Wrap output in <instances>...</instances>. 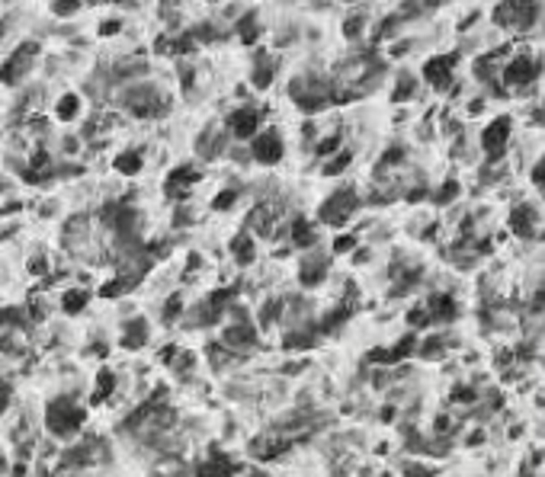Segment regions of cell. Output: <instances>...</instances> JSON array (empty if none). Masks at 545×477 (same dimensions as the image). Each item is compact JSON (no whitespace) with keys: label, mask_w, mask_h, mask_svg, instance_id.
<instances>
[{"label":"cell","mask_w":545,"mask_h":477,"mask_svg":"<svg viewBox=\"0 0 545 477\" xmlns=\"http://www.w3.org/2000/svg\"><path fill=\"white\" fill-rule=\"evenodd\" d=\"M253 477H270V474H263V471H253Z\"/></svg>","instance_id":"56"},{"label":"cell","mask_w":545,"mask_h":477,"mask_svg":"<svg viewBox=\"0 0 545 477\" xmlns=\"http://www.w3.org/2000/svg\"><path fill=\"white\" fill-rule=\"evenodd\" d=\"M148 320H141V318H135V320H128L126 324V330H122V346L126 349H141V346H148Z\"/></svg>","instance_id":"23"},{"label":"cell","mask_w":545,"mask_h":477,"mask_svg":"<svg viewBox=\"0 0 545 477\" xmlns=\"http://www.w3.org/2000/svg\"><path fill=\"white\" fill-rule=\"evenodd\" d=\"M359 193L353 186H340L337 193H330L328 199L321 202V208H318V222L330 224V228H340V224H347L353 215H357L359 208Z\"/></svg>","instance_id":"4"},{"label":"cell","mask_w":545,"mask_h":477,"mask_svg":"<svg viewBox=\"0 0 545 477\" xmlns=\"http://www.w3.org/2000/svg\"><path fill=\"white\" fill-rule=\"evenodd\" d=\"M32 311L26 308H0V327H29L32 324Z\"/></svg>","instance_id":"30"},{"label":"cell","mask_w":545,"mask_h":477,"mask_svg":"<svg viewBox=\"0 0 545 477\" xmlns=\"http://www.w3.org/2000/svg\"><path fill=\"white\" fill-rule=\"evenodd\" d=\"M64 477H80V474H64Z\"/></svg>","instance_id":"57"},{"label":"cell","mask_w":545,"mask_h":477,"mask_svg":"<svg viewBox=\"0 0 545 477\" xmlns=\"http://www.w3.org/2000/svg\"><path fill=\"white\" fill-rule=\"evenodd\" d=\"M251 154H253V160H260V164L272 167V164H280V160H282V154H286V145H282L280 132H257V135L251 138Z\"/></svg>","instance_id":"10"},{"label":"cell","mask_w":545,"mask_h":477,"mask_svg":"<svg viewBox=\"0 0 545 477\" xmlns=\"http://www.w3.org/2000/svg\"><path fill=\"white\" fill-rule=\"evenodd\" d=\"M353 247H357V237L353 234H343V237H337L334 241V253H349Z\"/></svg>","instance_id":"47"},{"label":"cell","mask_w":545,"mask_h":477,"mask_svg":"<svg viewBox=\"0 0 545 477\" xmlns=\"http://www.w3.org/2000/svg\"><path fill=\"white\" fill-rule=\"evenodd\" d=\"M436 433H449V416H436Z\"/></svg>","instance_id":"53"},{"label":"cell","mask_w":545,"mask_h":477,"mask_svg":"<svg viewBox=\"0 0 545 477\" xmlns=\"http://www.w3.org/2000/svg\"><path fill=\"white\" fill-rule=\"evenodd\" d=\"M112 387H116V372H109V368H103V372L97 375V387H93V404L106 401V397L112 394Z\"/></svg>","instance_id":"33"},{"label":"cell","mask_w":545,"mask_h":477,"mask_svg":"<svg viewBox=\"0 0 545 477\" xmlns=\"http://www.w3.org/2000/svg\"><path fill=\"white\" fill-rule=\"evenodd\" d=\"M401 160H405V147H401V145H395L392 151H385V154H382V164H378V167H382V170H388V167L401 164Z\"/></svg>","instance_id":"45"},{"label":"cell","mask_w":545,"mask_h":477,"mask_svg":"<svg viewBox=\"0 0 545 477\" xmlns=\"http://www.w3.org/2000/svg\"><path fill=\"white\" fill-rule=\"evenodd\" d=\"M459 189H462V186H459L455 180H446V183L440 186V193L433 195V202H436V205H446V202H453L455 195H459Z\"/></svg>","instance_id":"43"},{"label":"cell","mask_w":545,"mask_h":477,"mask_svg":"<svg viewBox=\"0 0 545 477\" xmlns=\"http://www.w3.org/2000/svg\"><path fill=\"white\" fill-rule=\"evenodd\" d=\"M234 32L241 35V42H247V45H251V42H257L260 39V16L253 13H244V16H238V23H234Z\"/></svg>","instance_id":"26"},{"label":"cell","mask_w":545,"mask_h":477,"mask_svg":"<svg viewBox=\"0 0 545 477\" xmlns=\"http://www.w3.org/2000/svg\"><path fill=\"white\" fill-rule=\"evenodd\" d=\"M417 353L424 356V359H440V356L446 353L443 337H430V339H424V343H417Z\"/></svg>","instance_id":"39"},{"label":"cell","mask_w":545,"mask_h":477,"mask_svg":"<svg viewBox=\"0 0 545 477\" xmlns=\"http://www.w3.org/2000/svg\"><path fill=\"white\" fill-rule=\"evenodd\" d=\"M282 311H286V301H282V298H272V301H266V305L260 308V327L276 324Z\"/></svg>","instance_id":"36"},{"label":"cell","mask_w":545,"mask_h":477,"mask_svg":"<svg viewBox=\"0 0 545 477\" xmlns=\"http://www.w3.org/2000/svg\"><path fill=\"white\" fill-rule=\"evenodd\" d=\"M251 228H253V231H260V234H270V228H272V208H270V205L253 208V215H251Z\"/></svg>","instance_id":"37"},{"label":"cell","mask_w":545,"mask_h":477,"mask_svg":"<svg viewBox=\"0 0 545 477\" xmlns=\"http://www.w3.org/2000/svg\"><path fill=\"white\" fill-rule=\"evenodd\" d=\"M29 272H32V276H42V272H45V260H42V256H35L32 266H29Z\"/></svg>","instance_id":"51"},{"label":"cell","mask_w":545,"mask_h":477,"mask_svg":"<svg viewBox=\"0 0 545 477\" xmlns=\"http://www.w3.org/2000/svg\"><path fill=\"white\" fill-rule=\"evenodd\" d=\"M55 116L64 119V122H71L74 116H80V97H77V93H64V97L58 99V106H55Z\"/></svg>","instance_id":"32"},{"label":"cell","mask_w":545,"mask_h":477,"mask_svg":"<svg viewBox=\"0 0 545 477\" xmlns=\"http://www.w3.org/2000/svg\"><path fill=\"white\" fill-rule=\"evenodd\" d=\"M417 333H407V337H401L395 346H388V349H372L366 359L369 362H382V366H392V362H401V359H407V356H414L417 353Z\"/></svg>","instance_id":"14"},{"label":"cell","mask_w":545,"mask_h":477,"mask_svg":"<svg viewBox=\"0 0 545 477\" xmlns=\"http://www.w3.org/2000/svg\"><path fill=\"white\" fill-rule=\"evenodd\" d=\"M272 77H276V64L266 61V58H257V64H253L251 71V83L257 87V90H266L272 83Z\"/></svg>","instance_id":"27"},{"label":"cell","mask_w":545,"mask_h":477,"mask_svg":"<svg viewBox=\"0 0 545 477\" xmlns=\"http://www.w3.org/2000/svg\"><path fill=\"white\" fill-rule=\"evenodd\" d=\"M481 439H484V433H472V436H469V445H475V442H481Z\"/></svg>","instance_id":"54"},{"label":"cell","mask_w":545,"mask_h":477,"mask_svg":"<svg viewBox=\"0 0 545 477\" xmlns=\"http://www.w3.org/2000/svg\"><path fill=\"white\" fill-rule=\"evenodd\" d=\"M183 314V295H170L164 305V324H176V318Z\"/></svg>","instance_id":"41"},{"label":"cell","mask_w":545,"mask_h":477,"mask_svg":"<svg viewBox=\"0 0 545 477\" xmlns=\"http://www.w3.org/2000/svg\"><path fill=\"white\" fill-rule=\"evenodd\" d=\"M228 132L234 135V138H241V141H247V138H253V135L260 132V112L257 109H234L228 116Z\"/></svg>","instance_id":"17"},{"label":"cell","mask_w":545,"mask_h":477,"mask_svg":"<svg viewBox=\"0 0 545 477\" xmlns=\"http://www.w3.org/2000/svg\"><path fill=\"white\" fill-rule=\"evenodd\" d=\"M87 301H90V291H87V289H71V291H64L61 308L68 314H80L87 308Z\"/></svg>","instance_id":"29"},{"label":"cell","mask_w":545,"mask_h":477,"mask_svg":"<svg viewBox=\"0 0 545 477\" xmlns=\"http://www.w3.org/2000/svg\"><path fill=\"white\" fill-rule=\"evenodd\" d=\"M257 343V327L251 324V320H234V324L224 330V343L228 349H251V346Z\"/></svg>","instance_id":"19"},{"label":"cell","mask_w":545,"mask_h":477,"mask_svg":"<svg viewBox=\"0 0 545 477\" xmlns=\"http://www.w3.org/2000/svg\"><path fill=\"white\" fill-rule=\"evenodd\" d=\"M315 339H318V327L305 324V327H299V330H289L286 339H282V346H286V349H308V346H315Z\"/></svg>","instance_id":"24"},{"label":"cell","mask_w":545,"mask_h":477,"mask_svg":"<svg viewBox=\"0 0 545 477\" xmlns=\"http://www.w3.org/2000/svg\"><path fill=\"white\" fill-rule=\"evenodd\" d=\"M542 10H545L542 4H497L494 7V23L501 29H510V32L523 35L539 23Z\"/></svg>","instance_id":"5"},{"label":"cell","mask_w":545,"mask_h":477,"mask_svg":"<svg viewBox=\"0 0 545 477\" xmlns=\"http://www.w3.org/2000/svg\"><path fill=\"white\" fill-rule=\"evenodd\" d=\"M80 10H84V4H77V0H71V4L55 0V4H52V13L55 16H74V13H80Z\"/></svg>","instance_id":"44"},{"label":"cell","mask_w":545,"mask_h":477,"mask_svg":"<svg viewBox=\"0 0 545 477\" xmlns=\"http://www.w3.org/2000/svg\"><path fill=\"white\" fill-rule=\"evenodd\" d=\"M455 61L459 55H436L424 64V80L433 87V90H446L449 83H453V74H455Z\"/></svg>","instance_id":"11"},{"label":"cell","mask_w":545,"mask_h":477,"mask_svg":"<svg viewBox=\"0 0 545 477\" xmlns=\"http://www.w3.org/2000/svg\"><path fill=\"white\" fill-rule=\"evenodd\" d=\"M4 35H7V23L0 20V42H4Z\"/></svg>","instance_id":"55"},{"label":"cell","mask_w":545,"mask_h":477,"mask_svg":"<svg viewBox=\"0 0 545 477\" xmlns=\"http://www.w3.org/2000/svg\"><path fill=\"white\" fill-rule=\"evenodd\" d=\"M84 420H87V410L68 394L52 397L49 407H45V426H49V433L55 439H74L84 429Z\"/></svg>","instance_id":"1"},{"label":"cell","mask_w":545,"mask_h":477,"mask_svg":"<svg viewBox=\"0 0 545 477\" xmlns=\"http://www.w3.org/2000/svg\"><path fill=\"white\" fill-rule=\"evenodd\" d=\"M224 147H228V135H222L218 128H205L196 141V151L203 160H215L218 154H224Z\"/></svg>","instance_id":"20"},{"label":"cell","mask_w":545,"mask_h":477,"mask_svg":"<svg viewBox=\"0 0 545 477\" xmlns=\"http://www.w3.org/2000/svg\"><path fill=\"white\" fill-rule=\"evenodd\" d=\"M0 193H4V183H0Z\"/></svg>","instance_id":"58"},{"label":"cell","mask_w":545,"mask_h":477,"mask_svg":"<svg viewBox=\"0 0 545 477\" xmlns=\"http://www.w3.org/2000/svg\"><path fill=\"white\" fill-rule=\"evenodd\" d=\"M539 71H542L539 58L532 55V52H520V55H513L510 61H503L501 77H497V80L510 83V87H526V83H532L539 77Z\"/></svg>","instance_id":"7"},{"label":"cell","mask_w":545,"mask_h":477,"mask_svg":"<svg viewBox=\"0 0 545 477\" xmlns=\"http://www.w3.org/2000/svg\"><path fill=\"white\" fill-rule=\"evenodd\" d=\"M510 132H513L510 116L491 119V122L484 125L481 141H478V145H481V151H484V157H488V160H501L503 151H507V141H510Z\"/></svg>","instance_id":"8"},{"label":"cell","mask_w":545,"mask_h":477,"mask_svg":"<svg viewBox=\"0 0 545 477\" xmlns=\"http://www.w3.org/2000/svg\"><path fill=\"white\" fill-rule=\"evenodd\" d=\"M55 164H52V157L45 151H35L32 164H29V170H23V180L26 183H49L52 176H55Z\"/></svg>","instance_id":"21"},{"label":"cell","mask_w":545,"mask_h":477,"mask_svg":"<svg viewBox=\"0 0 545 477\" xmlns=\"http://www.w3.org/2000/svg\"><path fill=\"white\" fill-rule=\"evenodd\" d=\"M193 49V39L186 35H176V39H161L157 42V52H164V55H183V52Z\"/></svg>","instance_id":"34"},{"label":"cell","mask_w":545,"mask_h":477,"mask_svg":"<svg viewBox=\"0 0 545 477\" xmlns=\"http://www.w3.org/2000/svg\"><path fill=\"white\" fill-rule=\"evenodd\" d=\"M112 167L122 173V176H135L141 170V154L138 151H122L119 157L112 160Z\"/></svg>","instance_id":"31"},{"label":"cell","mask_w":545,"mask_h":477,"mask_svg":"<svg viewBox=\"0 0 545 477\" xmlns=\"http://www.w3.org/2000/svg\"><path fill=\"white\" fill-rule=\"evenodd\" d=\"M324 279H328V256L311 250V256H305L299 266V282L301 289H318Z\"/></svg>","instance_id":"16"},{"label":"cell","mask_w":545,"mask_h":477,"mask_svg":"<svg viewBox=\"0 0 545 477\" xmlns=\"http://www.w3.org/2000/svg\"><path fill=\"white\" fill-rule=\"evenodd\" d=\"M10 401H13V385H10V381H4V378H0V416L7 413Z\"/></svg>","instance_id":"46"},{"label":"cell","mask_w":545,"mask_h":477,"mask_svg":"<svg viewBox=\"0 0 545 477\" xmlns=\"http://www.w3.org/2000/svg\"><path fill=\"white\" fill-rule=\"evenodd\" d=\"M103 458H109V452H106L103 439L90 436V439L71 445V449L64 452V455H61V468H64V471H71V468H90V464H100Z\"/></svg>","instance_id":"9"},{"label":"cell","mask_w":545,"mask_h":477,"mask_svg":"<svg viewBox=\"0 0 545 477\" xmlns=\"http://www.w3.org/2000/svg\"><path fill=\"white\" fill-rule=\"evenodd\" d=\"M536 228H539V208L529 205V202H517L510 208V231L523 241L536 237Z\"/></svg>","instance_id":"12"},{"label":"cell","mask_w":545,"mask_h":477,"mask_svg":"<svg viewBox=\"0 0 545 477\" xmlns=\"http://www.w3.org/2000/svg\"><path fill=\"white\" fill-rule=\"evenodd\" d=\"M363 29H366V13H349L343 20V35L347 39H363Z\"/></svg>","instance_id":"38"},{"label":"cell","mask_w":545,"mask_h":477,"mask_svg":"<svg viewBox=\"0 0 545 477\" xmlns=\"http://www.w3.org/2000/svg\"><path fill=\"white\" fill-rule=\"evenodd\" d=\"M238 189L234 186H228V189H222V195H215V199H212V208H215V212H224V208H231L234 205V202H238Z\"/></svg>","instance_id":"42"},{"label":"cell","mask_w":545,"mask_h":477,"mask_svg":"<svg viewBox=\"0 0 545 477\" xmlns=\"http://www.w3.org/2000/svg\"><path fill=\"white\" fill-rule=\"evenodd\" d=\"M231 253H234V260H238L241 266L253 263L257 260V247H253V237L247 234V231H241L234 241H231Z\"/></svg>","instance_id":"25"},{"label":"cell","mask_w":545,"mask_h":477,"mask_svg":"<svg viewBox=\"0 0 545 477\" xmlns=\"http://www.w3.org/2000/svg\"><path fill=\"white\" fill-rule=\"evenodd\" d=\"M424 311L430 318V324H449V320L459 318V305H455V298L446 295V291H436V295L426 298Z\"/></svg>","instance_id":"15"},{"label":"cell","mask_w":545,"mask_h":477,"mask_svg":"<svg viewBox=\"0 0 545 477\" xmlns=\"http://www.w3.org/2000/svg\"><path fill=\"white\" fill-rule=\"evenodd\" d=\"M199 176H203V173H199L193 164L176 167V170L167 176V183H164V193H167L170 199H186L189 189H193V186L199 183Z\"/></svg>","instance_id":"13"},{"label":"cell","mask_w":545,"mask_h":477,"mask_svg":"<svg viewBox=\"0 0 545 477\" xmlns=\"http://www.w3.org/2000/svg\"><path fill=\"white\" fill-rule=\"evenodd\" d=\"M529 308L532 311H545V285L542 289H536V295L529 298Z\"/></svg>","instance_id":"50"},{"label":"cell","mask_w":545,"mask_h":477,"mask_svg":"<svg viewBox=\"0 0 545 477\" xmlns=\"http://www.w3.org/2000/svg\"><path fill=\"white\" fill-rule=\"evenodd\" d=\"M349 160H353V151H340L337 157H330L328 164H324V176H337V173H343L349 167Z\"/></svg>","instance_id":"40"},{"label":"cell","mask_w":545,"mask_h":477,"mask_svg":"<svg viewBox=\"0 0 545 477\" xmlns=\"http://www.w3.org/2000/svg\"><path fill=\"white\" fill-rule=\"evenodd\" d=\"M100 32H103V35L119 32V23H116V20H112V23H103V26H100Z\"/></svg>","instance_id":"52"},{"label":"cell","mask_w":545,"mask_h":477,"mask_svg":"<svg viewBox=\"0 0 545 477\" xmlns=\"http://www.w3.org/2000/svg\"><path fill=\"white\" fill-rule=\"evenodd\" d=\"M337 147H340V135H328V138H324L321 145L315 147V151H318V154H334Z\"/></svg>","instance_id":"48"},{"label":"cell","mask_w":545,"mask_h":477,"mask_svg":"<svg viewBox=\"0 0 545 477\" xmlns=\"http://www.w3.org/2000/svg\"><path fill=\"white\" fill-rule=\"evenodd\" d=\"M289 97L301 112H321L334 103V83H328L321 74H299L289 83Z\"/></svg>","instance_id":"2"},{"label":"cell","mask_w":545,"mask_h":477,"mask_svg":"<svg viewBox=\"0 0 545 477\" xmlns=\"http://www.w3.org/2000/svg\"><path fill=\"white\" fill-rule=\"evenodd\" d=\"M238 468H241V464L234 461V458L215 449V452H209V458H205V461L196 468V477H231Z\"/></svg>","instance_id":"18"},{"label":"cell","mask_w":545,"mask_h":477,"mask_svg":"<svg viewBox=\"0 0 545 477\" xmlns=\"http://www.w3.org/2000/svg\"><path fill=\"white\" fill-rule=\"evenodd\" d=\"M35 58H39V42H23V45H16L13 55H10L7 61H4V68H0V80L7 83V87H16V83L32 71Z\"/></svg>","instance_id":"6"},{"label":"cell","mask_w":545,"mask_h":477,"mask_svg":"<svg viewBox=\"0 0 545 477\" xmlns=\"http://www.w3.org/2000/svg\"><path fill=\"white\" fill-rule=\"evenodd\" d=\"M449 397H453V404H465V407H469V404L481 401V391H478L475 385H455L453 391H449Z\"/></svg>","instance_id":"35"},{"label":"cell","mask_w":545,"mask_h":477,"mask_svg":"<svg viewBox=\"0 0 545 477\" xmlns=\"http://www.w3.org/2000/svg\"><path fill=\"white\" fill-rule=\"evenodd\" d=\"M119 103L138 119H157L170 109L167 93L161 87H154V83H132V87H126Z\"/></svg>","instance_id":"3"},{"label":"cell","mask_w":545,"mask_h":477,"mask_svg":"<svg viewBox=\"0 0 545 477\" xmlns=\"http://www.w3.org/2000/svg\"><path fill=\"white\" fill-rule=\"evenodd\" d=\"M289 237H292V243L295 247H315L318 243V231L311 228V222H308V218H292V224H289Z\"/></svg>","instance_id":"22"},{"label":"cell","mask_w":545,"mask_h":477,"mask_svg":"<svg viewBox=\"0 0 545 477\" xmlns=\"http://www.w3.org/2000/svg\"><path fill=\"white\" fill-rule=\"evenodd\" d=\"M529 176H532V183H536L539 189H545V157L539 160L536 167H532V173H529Z\"/></svg>","instance_id":"49"},{"label":"cell","mask_w":545,"mask_h":477,"mask_svg":"<svg viewBox=\"0 0 545 477\" xmlns=\"http://www.w3.org/2000/svg\"><path fill=\"white\" fill-rule=\"evenodd\" d=\"M414 93H417V80H414V74H411V71H401L398 83H395L392 99H395V103H407V99H414Z\"/></svg>","instance_id":"28"}]
</instances>
